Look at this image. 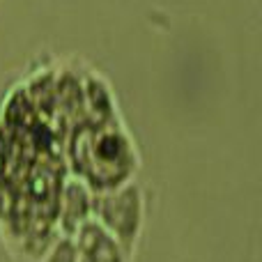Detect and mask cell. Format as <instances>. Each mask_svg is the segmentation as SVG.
I'll return each instance as SVG.
<instances>
[{
	"label": "cell",
	"mask_w": 262,
	"mask_h": 262,
	"mask_svg": "<svg viewBox=\"0 0 262 262\" xmlns=\"http://www.w3.org/2000/svg\"><path fill=\"white\" fill-rule=\"evenodd\" d=\"M64 147L72 177L81 180L92 193L134 182L140 168L136 143L118 111H95L85 104V115L69 127Z\"/></svg>",
	"instance_id": "cell-1"
},
{
	"label": "cell",
	"mask_w": 262,
	"mask_h": 262,
	"mask_svg": "<svg viewBox=\"0 0 262 262\" xmlns=\"http://www.w3.org/2000/svg\"><path fill=\"white\" fill-rule=\"evenodd\" d=\"M145 193L136 182L111 191L92 193V219L118 239L124 253L134 260L145 230Z\"/></svg>",
	"instance_id": "cell-2"
},
{
	"label": "cell",
	"mask_w": 262,
	"mask_h": 262,
	"mask_svg": "<svg viewBox=\"0 0 262 262\" xmlns=\"http://www.w3.org/2000/svg\"><path fill=\"white\" fill-rule=\"evenodd\" d=\"M72 239L76 246V262H131L118 239L92 216L74 232Z\"/></svg>",
	"instance_id": "cell-3"
},
{
	"label": "cell",
	"mask_w": 262,
	"mask_h": 262,
	"mask_svg": "<svg viewBox=\"0 0 262 262\" xmlns=\"http://www.w3.org/2000/svg\"><path fill=\"white\" fill-rule=\"evenodd\" d=\"M92 216V191L76 177H69L62 186L58 205V232L74 237V232Z\"/></svg>",
	"instance_id": "cell-4"
},
{
	"label": "cell",
	"mask_w": 262,
	"mask_h": 262,
	"mask_svg": "<svg viewBox=\"0 0 262 262\" xmlns=\"http://www.w3.org/2000/svg\"><path fill=\"white\" fill-rule=\"evenodd\" d=\"M37 262H76V246L67 235H58Z\"/></svg>",
	"instance_id": "cell-5"
}]
</instances>
